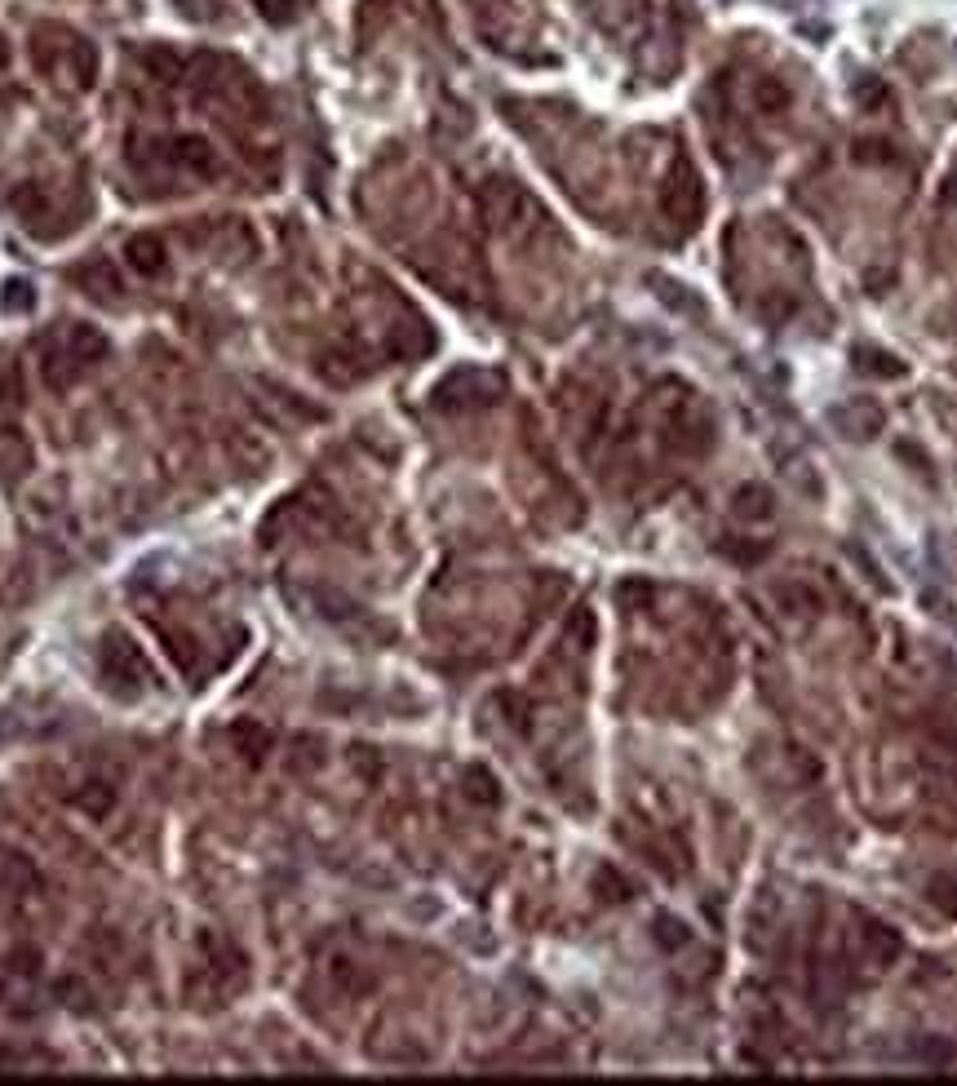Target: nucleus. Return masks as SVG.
<instances>
[{
    "instance_id": "f257e3e1",
    "label": "nucleus",
    "mask_w": 957,
    "mask_h": 1086,
    "mask_svg": "<svg viewBox=\"0 0 957 1086\" xmlns=\"http://www.w3.org/2000/svg\"><path fill=\"white\" fill-rule=\"evenodd\" d=\"M665 209L683 222H696V213H701V182H696L692 169H674L670 187H665Z\"/></svg>"
},
{
    "instance_id": "f03ea898",
    "label": "nucleus",
    "mask_w": 957,
    "mask_h": 1086,
    "mask_svg": "<svg viewBox=\"0 0 957 1086\" xmlns=\"http://www.w3.org/2000/svg\"><path fill=\"white\" fill-rule=\"evenodd\" d=\"M749 98H754V107L763 111V116H780V111H789V85L785 80H776V76H758L754 89H749Z\"/></svg>"
},
{
    "instance_id": "7ed1b4c3",
    "label": "nucleus",
    "mask_w": 957,
    "mask_h": 1086,
    "mask_svg": "<svg viewBox=\"0 0 957 1086\" xmlns=\"http://www.w3.org/2000/svg\"><path fill=\"white\" fill-rule=\"evenodd\" d=\"M590 9L607 32H625L638 23V0H590Z\"/></svg>"
},
{
    "instance_id": "20e7f679",
    "label": "nucleus",
    "mask_w": 957,
    "mask_h": 1086,
    "mask_svg": "<svg viewBox=\"0 0 957 1086\" xmlns=\"http://www.w3.org/2000/svg\"><path fill=\"white\" fill-rule=\"evenodd\" d=\"M931 896H935V905H944L949 914H957V874L935 878V883H931Z\"/></svg>"
},
{
    "instance_id": "39448f33",
    "label": "nucleus",
    "mask_w": 957,
    "mask_h": 1086,
    "mask_svg": "<svg viewBox=\"0 0 957 1086\" xmlns=\"http://www.w3.org/2000/svg\"><path fill=\"white\" fill-rule=\"evenodd\" d=\"M266 18H293V0H257Z\"/></svg>"
},
{
    "instance_id": "423d86ee",
    "label": "nucleus",
    "mask_w": 957,
    "mask_h": 1086,
    "mask_svg": "<svg viewBox=\"0 0 957 1086\" xmlns=\"http://www.w3.org/2000/svg\"><path fill=\"white\" fill-rule=\"evenodd\" d=\"M856 98H860V102H882V98H887V89H882L878 80H864V85L856 89Z\"/></svg>"
},
{
    "instance_id": "0eeeda50",
    "label": "nucleus",
    "mask_w": 957,
    "mask_h": 1086,
    "mask_svg": "<svg viewBox=\"0 0 957 1086\" xmlns=\"http://www.w3.org/2000/svg\"><path fill=\"white\" fill-rule=\"evenodd\" d=\"M944 204H949V209H957V178L944 182Z\"/></svg>"
}]
</instances>
